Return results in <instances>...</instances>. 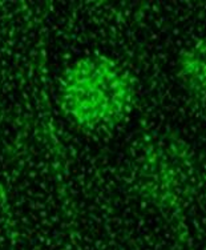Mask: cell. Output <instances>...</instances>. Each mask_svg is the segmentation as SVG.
Returning a JSON list of instances; mask_svg holds the SVG:
<instances>
[{
  "label": "cell",
  "instance_id": "7a4b0ae2",
  "mask_svg": "<svg viewBox=\"0 0 206 250\" xmlns=\"http://www.w3.org/2000/svg\"><path fill=\"white\" fill-rule=\"evenodd\" d=\"M176 76L193 109L206 119V36L180 52Z\"/></svg>",
  "mask_w": 206,
  "mask_h": 250
},
{
  "label": "cell",
  "instance_id": "6da1fadb",
  "mask_svg": "<svg viewBox=\"0 0 206 250\" xmlns=\"http://www.w3.org/2000/svg\"><path fill=\"white\" fill-rule=\"evenodd\" d=\"M137 97L133 75L105 55H86L62 73L59 103L73 125L88 132L119 126L132 113Z\"/></svg>",
  "mask_w": 206,
  "mask_h": 250
}]
</instances>
